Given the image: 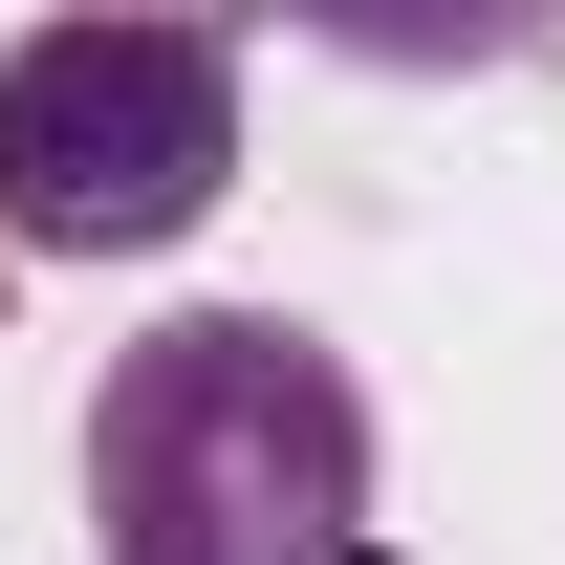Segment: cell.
I'll return each instance as SVG.
<instances>
[{
	"label": "cell",
	"mask_w": 565,
	"mask_h": 565,
	"mask_svg": "<svg viewBox=\"0 0 565 565\" xmlns=\"http://www.w3.org/2000/svg\"><path fill=\"white\" fill-rule=\"evenodd\" d=\"M87 522L109 565H349L370 544V392L282 305H174L87 392Z\"/></svg>",
	"instance_id": "obj_1"
},
{
	"label": "cell",
	"mask_w": 565,
	"mask_h": 565,
	"mask_svg": "<svg viewBox=\"0 0 565 565\" xmlns=\"http://www.w3.org/2000/svg\"><path fill=\"white\" fill-rule=\"evenodd\" d=\"M349 565H392V544H349Z\"/></svg>",
	"instance_id": "obj_3"
},
{
	"label": "cell",
	"mask_w": 565,
	"mask_h": 565,
	"mask_svg": "<svg viewBox=\"0 0 565 565\" xmlns=\"http://www.w3.org/2000/svg\"><path fill=\"white\" fill-rule=\"evenodd\" d=\"M0 282H22V262H0Z\"/></svg>",
	"instance_id": "obj_4"
},
{
	"label": "cell",
	"mask_w": 565,
	"mask_h": 565,
	"mask_svg": "<svg viewBox=\"0 0 565 565\" xmlns=\"http://www.w3.org/2000/svg\"><path fill=\"white\" fill-rule=\"evenodd\" d=\"M239 196L217 22H22L0 44V262H174Z\"/></svg>",
	"instance_id": "obj_2"
}]
</instances>
